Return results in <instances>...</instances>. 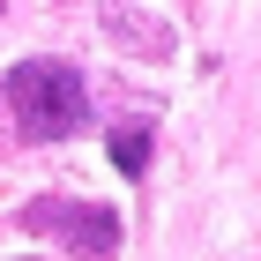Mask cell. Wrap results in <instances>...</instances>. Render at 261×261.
<instances>
[{
	"label": "cell",
	"mask_w": 261,
	"mask_h": 261,
	"mask_svg": "<svg viewBox=\"0 0 261 261\" xmlns=\"http://www.w3.org/2000/svg\"><path fill=\"white\" fill-rule=\"evenodd\" d=\"M112 164L127 179H142L149 172V127H112Z\"/></svg>",
	"instance_id": "3"
},
{
	"label": "cell",
	"mask_w": 261,
	"mask_h": 261,
	"mask_svg": "<svg viewBox=\"0 0 261 261\" xmlns=\"http://www.w3.org/2000/svg\"><path fill=\"white\" fill-rule=\"evenodd\" d=\"M22 224H30L38 239H60L67 254H82V261H105L112 246H120V217H112L105 201H67V194H45V201H30V209H22Z\"/></svg>",
	"instance_id": "2"
},
{
	"label": "cell",
	"mask_w": 261,
	"mask_h": 261,
	"mask_svg": "<svg viewBox=\"0 0 261 261\" xmlns=\"http://www.w3.org/2000/svg\"><path fill=\"white\" fill-rule=\"evenodd\" d=\"M0 90H8V112L30 142H60L90 120V90L67 60H22V67H8Z\"/></svg>",
	"instance_id": "1"
}]
</instances>
